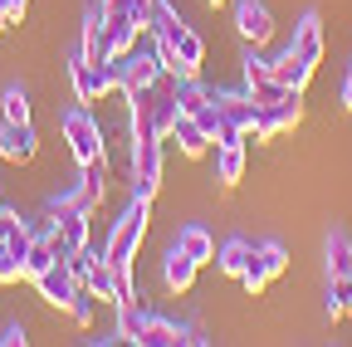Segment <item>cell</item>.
Returning a JSON list of instances; mask_svg holds the SVG:
<instances>
[{
    "mask_svg": "<svg viewBox=\"0 0 352 347\" xmlns=\"http://www.w3.org/2000/svg\"><path fill=\"white\" fill-rule=\"evenodd\" d=\"M147 205H152V201H138V196H132V205L113 221L108 245H103V259H108L113 269H132V259H138V249H142V240H147Z\"/></svg>",
    "mask_w": 352,
    "mask_h": 347,
    "instance_id": "cell-1",
    "label": "cell"
},
{
    "mask_svg": "<svg viewBox=\"0 0 352 347\" xmlns=\"http://www.w3.org/2000/svg\"><path fill=\"white\" fill-rule=\"evenodd\" d=\"M152 34L157 39H166V45L176 49V59H182L186 64V74L196 78V69H201V59H206V39L182 20V15H176L171 5H166V0H157V15H152Z\"/></svg>",
    "mask_w": 352,
    "mask_h": 347,
    "instance_id": "cell-2",
    "label": "cell"
},
{
    "mask_svg": "<svg viewBox=\"0 0 352 347\" xmlns=\"http://www.w3.org/2000/svg\"><path fill=\"white\" fill-rule=\"evenodd\" d=\"M59 127H64V142H69V152H74L78 166H88V161L103 157V127H98V117L88 113L83 103L69 108V113L59 117Z\"/></svg>",
    "mask_w": 352,
    "mask_h": 347,
    "instance_id": "cell-3",
    "label": "cell"
},
{
    "mask_svg": "<svg viewBox=\"0 0 352 347\" xmlns=\"http://www.w3.org/2000/svg\"><path fill=\"white\" fill-rule=\"evenodd\" d=\"M162 171H166L162 137L132 142V196H138V201H152V196L162 191Z\"/></svg>",
    "mask_w": 352,
    "mask_h": 347,
    "instance_id": "cell-4",
    "label": "cell"
},
{
    "mask_svg": "<svg viewBox=\"0 0 352 347\" xmlns=\"http://www.w3.org/2000/svg\"><path fill=\"white\" fill-rule=\"evenodd\" d=\"M289 269V254H284V245H274V240H264V245H254V254H250V265H245V274H240V284L250 289V293H259L270 279H279Z\"/></svg>",
    "mask_w": 352,
    "mask_h": 347,
    "instance_id": "cell-5",
    "label": "cell"
},
{
    "mask_svg": "<svg viewBox=\"0 0 352 347\" xmlns=\"http://www.w3.org/2000/svg\"><path fill=\"white\" fill-rule=\"evenodd\" d=\"M34 289H39V298L50 303V309H69L74 293H78V274L69 269V259H54L44 274H34Z\"/></svg>",
    "mask_w": 352,
    "mask_h": 347,
    "instance_id": "cell-6",
    "label": "cell"
},
{
    "mask_svg": "<svg viewBox=\"0 0 352 347\" xmlns=\"http://www.w3.org/2000/svg\"><path fill=\"white\" fill-rule=\"evenodd\" d=\"M298 117H303V93H289V98H279V103H270V108H259L254 142H270V137L289 133V127H298Z\"/></svg>",
    "mask_w": 352,
    "mask_h": 347,
    "instance_id": "cell-7",
    "label": "cell"
},
{
    "mask_svg": "<svg viewBox=\"0 0 352 347\" xmlns=\"http://www.w3.org/2000/svg\"><path fill=\"white\" fill-rule=\"evenodd\" d=\"M235 30H240L245 45H270V39H274L270 5H264V0H240V5H235Z\"/></svg>",
    "mask_w": 352,
    "mask_h": 347,
    "instance_id": "cell-8",
    "label": "cell"
},
{
    "mask_svg": "<svg viewBox=\"0 0 352 347\" xmlns=\"http://www.w3.org/2000/svg\"><path fill=\"white\" fill-rule=\"evenodd\" d=\"M69 83H74V98L88 108V103H98V98H108L113 93V83H108V69H94L83 54L69 64Z\"/></svg>",
    "mask_w": 352,
    "mask_h": 347,
    "instance_id": "cell-9",
    "label": "cell"
},
{
    "mask_svg": "<svg viewBox=\"0 0 352 347\" xmlns=\"http://www.w3.org/2000/svg\"><path fill=\"white\" fill-rule=\"evenodd\" d=\"M162 83V64H157V54H122V93H147V89H157Z\"/></svg>",
    "mask_w": 352,
    "mask_h": 347,
    "instance_id": "cell-10",
    "label": "cell"
},
{
    "mask_svg": "<svg viewBox=\"0 0 352 347\" xmlns=\"http://www.w3.org/2000/svg\"><path fill=\"white\" fill-rule=\"evenodd\" d=\"M215 108H220V117H226V122H235L245 137H254V127H259V103L250 98V89H245V93H215Z\"/></svg>",
    "mask_w": 352,
    "mask_h": 347,
    "instance_id": "cell-11",
    "label": "cell"
},
{
    "mask_svg": "<svg viewBox=\"0 0 352 347\" xmlns=\"http://www.w3.org/2000/svg\"><path fill=\"white\" fill-rule=\"evenodd\" d=\"M0 157H6L10 166H20V161H30L34 157V127L30 122H0Z\"/></svg>",
    "mask_w": 352,
    "mask_h": 347,
    "instance_id": "cell-12",
    "label": "cell"
},
{
    "mask_svg": "<svg viewBox=\"0 0 352 347\" xmlns=\"http://www.w3.org/2000/svg\"><path fill=\"white\" fill-rule=\"evenodd\" d=\"M196 269H201L196 259H191L182 245H171V249H166V259H162V284H166L171 293H186V289L196 284Z\"/></svg>",
    "mask_w": 352,
    "mask_h": 347,
    "instance_id": "cell-13",
    "label": "cell"
},
{
    "mask_svg": "<svg viewBox=\"0 0 352 347\" xmlns=\"http://www.w3.org/2000/svg\"><path fill=\"white\" fill-rule=\"evenodd\" d=\"M94 69H103L108 59H113V45H108V20H103V10H94L83 20V49H78Z\"/></svg>",
    "mask_w": 352,
    "mask_h": 347,
    "instance_id": "cell-14",
    "label": "cell"
},
{
    "mask_svg": "<svg viewBox=\"0 0 352 347\" xmlns=\"http://www.w3.org/2000/svg\"><path fill=\"white\" fill-rule=\"evenodd\" d=\"M54 259H64V254H59V240H54V230L44 225V230H39V235L30 240V249H25V279L44 274V269L54 265Z\"/></svg>",
    "mask_w": 352,
    "mask_h": 347,
    "instance_id": "cell-15",
    "label": "cell"
},
{
    "mask_svg": "<svg viewBox=\"0 0 352 347\" xmlns=\"http://www.w3.org/2000/svg\"><path fill=\"white\" fill-rule=\"evenodd\" d=\"M147 108H152V133L166 142L171 137V127H176V117H182V103H176V89H166V93H157V89H147Z\"/></svg>",
    "mask_w": 352,
    "mask_h": 347,
    "instance_id": "cell-16",
    "label": "cell"
},
{
    "mask_svg": "<svg viewBox=\"0 0 352 347\" xmlns=\"http://www.w3.org/2000/svg\"><path fill=\"white\" fill-rule=\"evenodd\" d=\"M270 64H274V78L284 83V89H298V93L308 89V78H314V69H318V64H308V59L294 54V49H284V54L270 59Z\"/></svg>",
    "mask_w": 352,
    "mask_h": 347,
    "instance_id": "cell-17",
    "label": "cell"
},
{
    "mask_svg": "<svg viewBox=\"0 0 352 347\" xmlns=\"http://www.w3.org/2000/svg\"><path fill=\"white\" fill-rule=\"evenodd\" d=\"M289 49L303 54L308 64H318V59H323V20H318V15H303L298 30H294V45H289Z\"/></svg>",
    "mask_w": 352,
    "mask_h": 347,
    "instance_id": "cell-18",
    "label": "cell"
},
{
    "mask_svg": "<svg viewBox=\"0 0 352 347\" xmlns=\"http://www.w3.org/2000/svg\"><path fill=\"white\" fill-rule=\"evenodd\" d=\"M250 254H254V245H250L245 235H235V240H226V245L215 249V269H220V274H230V279H240L245 265H250Z\"/></svg>",
    "mask_w": 352,
    "mask_h": 347,
    "instance_id": "cell-19",
    "label": "cell"
},
{
    "mask_svg": "<svg viewBox=\"0 0 352 347\" xmlns=\"http://www.w3.org/2000/svg\"><path fill=\"white\" fill-rule=\"evenodd\" d=\"M215 181L220 186H240L245 181V142H230L215 152Z\"/></svg>",
    "mask_w": 352,
    "mask_h": 347,
    "instance_id": "cell-20",
    "label": "cell"
},
{
    "mask_svg": "<svg viewBox=\"0 0 352 347\" xmlns=\"http://www.w3.org/2000/svg\"><path fill=\"white\" fill-rule=\"evenodd\" d=\"M103 20H108V45H113V59L138 49V34H142V25L132 20V15H103Z\"/></svg>",
    "mask_w": 352,
    "mask_h": 347,
    "instance_id": "cell-21",
    "label": "cell"
},
{
    "mask_svg": "<svg viewBox=\"0 0 352 347\" xmlns=\"http://www.w3.org/2000/svg\"><path fill=\"white\" fill-rule=\"evenodd\" d=\"M83 284L94 289V298H98V303H113V309H118V269L108 265L103 254L94 259V269H88V279H83Z\"/></svg>",
    "mask_w": 352,
    "mask_h": 347,
    "instance_id": "cell-22",
    "label": "cell"
},
{
    "mask_svg": "<svg viewBox=\"0 0 352 347\" xmlns=\"http://www.w3.org/2000/svg\"><path fill=\"white\" fill-rule=\"evenodd\" d=\"M171 137H176V147H182L186 157H201L206 147H210V137H206V127L191 117V113H182L176 117V127H171Z\"/></svg>",
    "mask_w": 352,
    "mask_h": 347,
    "instance_id": "cell-23",
    "label": "cell"
},
{
    "mask_svg": "<svg viewBox=\"0 0 352 347\" xmlns=\"http://www.w3.org/2000/svg\"><path fill=\"white\" fill-rule=\"evenodd\" d=\"M176 342H186V328L171 318H147V328L138 337V347H176Z\"/></svg>",
    "mask_w": 352,
    "mask_h": 347,
    "instance_id": "cell-24",
    "label": "cell"
},
{
    "mask_svg": "<svg viewBox=\"0 0 352 347\" xmlns=\"http://www.w3.org/2000/svg\"><path fill=\"white\" fill-rule=\"evenodd\" d=\"M103 191H108V152H103L98 161H88V166H83V186H78V196H83L88 210H94V205L103 201Z\"/></svg>",
    "mask_w": 352,
    "mask_h": 347,
    "instance_id": "cell-25",
    "label": "cell"
},
{
    "mask_svg": "<svg viewBox=\"0 0 352 347\" xmlns=\"http://www.w3.org/2000/svg\"><path fill=\"white\" fill-rule=\"evenodd\" d=\"M103 15H132L142 30H152V15H157V0H103L98 5Z\"/></svg>",
    "mask_w": 352,
    "mask_h": 347,
    "instance_id": "cell-26",
    "label": "cell"
},
{
    "mask_svg": "<svg viewBox=\"0 0 352 347\" xmlns=\"http://www.w3.org/2000/svg\"><path fill=\"white\" fill-rule=\"evenodd\" d=\"M147 318H152V313H142V309H138V298H132V303H118V333H113V337L138 342V337H142V328H147Z\"/></svg>",
    "mask_w": 352,
    "mask_h": 347,
    "instance_id": "cell-27",
    "label": "cell"
},
{
    "mask_svg": "<svg viewBox=\"0 0 352 347\" xmlns=\"http://www.w3.org/2000/svg\"><path fill=\"white\" fill-rule=\"evenodd\" d=\"M176 245H182V249L196 259V265H210V259H215V240H210L201 225H186L182 235H176Z\"/></svg>",
    "mask_w": 352,
    "mask_h": 347,
    "instance_id": "cell-28",
    "label": "cell"
},
{
    "mask_svg": "<svg viewBox=\"0 0 352 347\" xmlns=\"http://www.w3.org/2000/svg\"><path fill=\"white\" fill-rule=\"evenodd\" d=\"M176 103H182V113H191V117H196L201 108H210V103H215V93H210V89H201L196 78H182V83H176Z\"/></svg>",
    "mask_w": 352,
    "mask_h": 347,
    "instance_id": "cell-29",
    "label": "cell"
},
{
    "mask_svg": "<svg viewBox=\"0 0 352 347\" xmlns=\"http://www.w3.org/2000/svg\"><path fill=\"white\" fill-rule=\"evenodd\" d=\"M328 313H352V274H328Z\"/></svg>",
    "mask_w": 352,
    "mask_h": 347,
    "instance_id": "cell-30",
    "label": "cell"
},
{
    "mask_svg": "<svg viewBox=\"0 0 352 347\" xmlns=\"http://www.w3.org/2000/svg\"><path fill=\"white\" fill-rule=\"evenodd\" d=\"M240 64H245V89H254V83H264V78H274V64L259 54V45H250Z\"/></svg>",
    "mask_w": 352,
    "mask_h": 347,
    "instance_id": "cell-31",
    "label": "cell"
},
{
    "mask_svg": "<svg viewBox=\"0 0 352 347\" xmlns=\"http://www.w3.org/2000/svg\"><path fill=\"white\" fill-rule=\"evenodd\" d=\"M328 274H352V240L342 230L328 240Z\"/></svg>",
    "mask_w": 352,
    "mask_h": 347,
    "instance_id": "cell-32",
    "label": "cell"
},
{
    "mask_svg": "<svg viewBox=\"0 0 352 347\" xmlns=\"http://www.w3.org/2000/svg\"><path fill=\"white\" fill-rule=\"evenodd\" d=\"M94 309H98L94 289H88V284H78V293H74V303H69V318H74L78 328H88V323H94Z\"/></svg>",
    "mask_w": 352,
    "mask_h": 347,
    "instance_id": "cell-33",
    "label": "cell"
},
{
    "mask_svg": "<svg viewBox=\"0 0 352 347\" xmlns=\"http://www.w3.org/2000/svg\"><path fill=\"white\" fill-rule=\"evenodd\" d=\"M20 279H25V259L0 240V284H20Z\"/></svg>",
    "mask_w": 352,
    "mask_h": 347,
    "instance_id": "cell-34",
    "label": "cell"
},
{
    "mask_svg": "<svg viewBox=\"0 0 352 347\" xmlns=\"http://www.w3.org/2000/svg\"><path fill=\"white\" fill-rule=\"evenodd\" d=\"M0 108H6V117H10V122H30V98H25V89H6Z\"/></svg>",
    "mask_w": 352,
    "mask_h": 347,
    "instance_id": "cell-35",
    "label": "cell"
},
{
    "mask_svg": "<svg viewBox=\"0 0 352 347\" xmlns=\"http://www.w3.org/2000/svg\"><path fill=\"white\" fill-rule=\"evenodd\" d=\"M64 259H69V269H74V274H78V284H83V279H88V269H94V259H98V254H94V249L83 245V249H74V254H64Z\"/></svg>",
    "mask_w": 352,
    "mask_h": 347,
    "instance_id": "cell-36",
    "label": "cell"
},
{
    "mask_svg": "<svg viewBox=\"0 0 352 347\" xmlns=\"http://www.w3.org/2000/svg\"><path fill=\"white\" fill-rule=\"evenodd\" d=\"M25 323H10V328H0V347H25Z\"/></svg>",
    "mask_w": 352,
    "mask_h": 347,
    "instance_id": "cell-37",
    "label": "cell"
},
{
    "mask_svg": "<svg viewBox=\"0 0 352 347\" xmlns=\"http://www.w3.org/2000/svg\"><path fill=\"white\" fill-rule=\"evenodd\" d=\"M15 221H20V215H15L10 205H0V240H6V235L15 230Z\"/></svg>",
    "mask_w": 352,
    "mask_h": 347,
    "instance_id": "cell-38",
    "label": "cell"
},
{
    "mask_svg": "<svg viewBox=\"0 0 352 347\" xmlns=\"http://www.w3.org/2000/svg\"><path fill=\"white\" fill-rule=\"evenodd\" d=\"M20 20V10L10 5V0H0V30H6V25H15Z\"/></svg>",
    "mask_w": 352,
    "mask_h": 347,
    "instance_id": "cell-39",
    "label": "cell"
},
{
    "mask_svg": "<svg viewBox=\"0 0 352 347\" xmlns=\"http://www.w3.org/2000/svg\"><path fill=\"white\" fill-rule=\"evenodd\" d=\"M342 108H347V113H352V69H347V74H342Z\"/></svg>",
    "mask_w": 352,
    "mask_h": 347,
    "instance_id": "cell-40",
    "label": "cell"
},
{
    "mask_svg": "<svg viewBox=\"0 0 352 347\" xmlns=\"http://www.w3.org/2000/svg\"><path fill=\"white\" fill-rule=\"evenodd\" d=\"M10 5H15V10H20V15H25V5H30V0H10Z\"/></svg>",
    "mask_w": 352,
    "mask_h": 347,
    "instance_id": "cell-41",
    "label": "cell"
},
{
    "mask_svg": "<svg viewBox=\"0 0 352 347\" xmlns=\"http://www.w3.org/2000/svg\"><path fill=\"white\" fill-rule=\"evenodd\" d=\"M210 5H220V0H210Z\"/></svg>",
    "mask_w": 352,
    "mask_h": 347,
    "instance_id": "cell-42",
    "label": "cell"
}]
</instances>
